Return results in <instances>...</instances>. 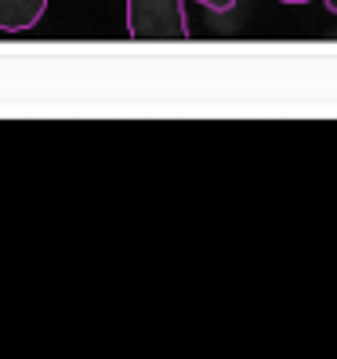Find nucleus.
I'll use <instances>...</instances> for the list:
<instances>
[{
    "instance_id": "3",
    "label": "nucleus",
    "mask_w": 337,
    "mask_h": 359,
    "mask_svg": "<svg viewBox=\"0 0 337 359\" xmlns=\"http://www.w3.org/2000/svg\"><path fill=\"white\" fill-rule=\"evenodd\" d=\"M196 4L210 8L214 15H225V11H233V8H236V0H196Z\"/></svg>"
},
{
    "instance_id": "5",
    "label": "nucleus",
    "mask_w": 337,
    "mask_h": 359,
    "mask_svg": "<svg viewBox=\"0 0 337 359\" xmlns=\"http://www.w3.org/2000/svg\"><path fill=\"white\" fill-rule=\"evenodd\" d=\"M323 4H326V11H330V15H337V0H323Z\"/></svg>"
},
{
    "instance_id": "4",
    "label": "nucleus",
    "mask_w": 337,
    "mask_h": 359,
    "mask_svg": "<svg viewBox=\"0 0 337 359\" xmlns=\"http://www.w3.org/2000/svg\"><path fill=\"white\" fill-rule=\"evenodd\" d=\"M280 4H290V8H301V4H312V0H280Z\"/></svg>"
},
{
    "instance_id": "2",
    "label": "nucleus",
    "mask_w": 337,
    "mask_h": 359,
    "mask_svg": "<svg viewBox=\"0 0 337 359\" xmlns=\"http://www.w3.org/2000/svg\"><path fill=\"white\" fill-rule=\"evenodd\" d=\"M48 11V0H0V33H26Z\"/></svg>"
},
{
    "instance_id": "1",
    "label": "nucleus",
    "mask_w": 337,
    "mask_h": 359,
    "mask_svg": "<svg viewBox=\"0 0 337 359\" xmlns=\"http://www.w3.org/2000/svg\"><path fill=\"white\" fill-rule=\"evenodd\" d=\"M131 40H188L185 0H128Z\"/></svg>"
}]
</instances>
